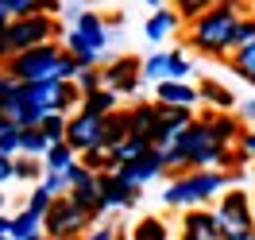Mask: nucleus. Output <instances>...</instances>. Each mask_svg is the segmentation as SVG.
Wrapping results in <instances>:
<instances>
[{
    "mask_svg": "<svg viewBox=\"0 0 255 240\" xmlns=\"http://www.w3.org/2000/svg\"><path fill=\"white\" fill-rule=\"evenodd\" d=\"M81 70H85V66H81V58L74 54V50H66V54H62V62H58V81H74Z\"/></svg>",
    "mask_w": 255,
    "mask_h": 240,
    "instance_id": "58836bf2",
    "label": "nucleus"
},
{
    "mask_svg": "<svg viewBox=\"0 0 255 240\" xmlns=\"http://www.w3.org/2000/svg\"><path fill=\"white\" fill-rule=\"evenodd\" d=\"M193 62L182 54V50H166V78L162 81H190Z\"/></svg>",
    "mask_w": 255,
    "mask_h": 240,
    "instance_id": "c756f323",
    "label": "nucleus"
},
{
    "mask_svg": "<svg viewBox=\"0 0 255 240\" xmlns=\"http://www.w3.org/2000/svg\"><path fill=\"white\" fill-rule=\"evenodd\" d=\"M8 23H12V12H8V8H4V0H0V31H4Z\"/></svg>",
    "mask_w": 255,
    "mask_h": 240,
    "instance_id": "09e8293b",
    "label": "nucleus"
},
{
    "mask_svg": "<svg viewBox=\"0 0 255 240\" xmlns=\"http://www.w3.org/2000/svg\"><path fill=\"white\" fill-rule=\"evenodd\" d=\"M151 136H128V140H120V144L112 147V159H116V167H124V163H135V159H143L147 151H151Z\"/></svg>",
    "mask_w": 255,
    "mask_h": 240,
    "instance_id": "4be33fe9",
    "label": "nucleus"
},
{
    "mask_svg": "<svg viewBox=\"0 0 255 240\" xmlns=\"http://www.w3.org/2000/svg\"><path fill=\"white\" fill-rule=\"evenodd\" d=\"M217 217H221V229H224V237L255 229L252 194H248V190H224V194H221V202H217Z\"/></svg>",
    "mask_w": 255,
    "mask_h": 240,
    "instance_id": "0eeeda50",
    "label": "nucleus"
},
{
    "mask_svg": "<svg viewBox=\"0 0 255 240\" xmlns=\"http://www.w3.org/2000/svg\"><path fill=\"white\" fill-rule=\"evenodd\" d=\"M66 175H70V198H74L93 221L105 217V209H101V175H93L89 167H81V159L74 163Z\"/></svg>",
    "mask_w": 255,
    "mask_h": 240,
    "instance_id": "9d476101",
    "label": "nucleus"
},
{
    "mask_svg": "<svg viewBox=\"0 0 255 240\" xmlns=\"http://www.w3.org/2000/svg\"><path fill=\"white\" fill-rule=\"evenodd\" d=\"M240 171H186V175H174L170 186L162 190V206H174V209H193V206H205L213 198H221L228 182H236Z\"/></svg>",
    "mask_w": 255,
    "mask_h": 240,
    "instance_id": "f03ea898",
    "label": "nucleus"
},
{
    "mask_svg": "<svg viewBox=\"0 0 255 240\" xmlns=\"http://www.w3.org/2000/svg\"><path fill=\"white\" fill-rule=\"evenodd\" d=\"M116 175L120 178H128L135 190H143L147 182H155L159 175H166V163H162V151H147L143 159H135V163H124V167H116Z\"/></svg>",
    "mask_w": 255,
    "mask_h": 240,
    "instance_id": "2eb2a0df",
    "label": "nucleus"
},
{
    "mask_svg": "<svg viewBox=\"0 0 255 240\" xmlns=\"http://www.w3.org/2000/svg\"><path fill=\"white\" fill-rule=\"evenodd\" d=\"M116 109H120V93H112V89H105V85L81 97V112H93V116H112Z\"/></svg>",
    "mask_w": 255,
    "mask_h": 240,
    "instance_id": "5701e85b",
    "label": "nucleus"
},
{
    "mask_svg": "<svg viewBox=\"0 0 255 240\" xmlns=\"http://www.w3.org/2000/svg\"><path fill=\"white\" fill-rule=\"evenodd\" d=\"M62 54H66V47L54 39V43H39V47L23 50V54L8 58V62H0V70H8L16 81H50V78H58Z\"/></svg>",
    "mask_w": 255,
    "mask_h": 240,
    "instance_id": "39448f33",
    "label": "nucleus"
},
{
    "mask_svg": "<svg viewBox=\"0 0 255 240\" xmlns=\"http://www.w3.org/2000/svg\"><path fill=\"white\" fill-rule=\"evenodd\" d=\"M128 112H131V132L135 136H151V144H155V128H159V120H162V105L159 101H135Z\"/></svg>",
    "mask_w": 255,
    "mask_h": 240,
    "instance_id": "f3484780",
    "label": "nucleus"
},
{
    "mask_svg": "<svg viewBox=\"0 0 255 240\" xmlns=\"http://www.w3.org/2000/svg\"><path fill=\"white\" fill-rule=\"evenodd\" d=\"M252 213H255V198H252Z\"/></svg>",
    "mask_w": 255,
    "mask_h": 240,
    "instance_id": "bf43d9fd",
    "label": "nucleus"
},
{
    "mask_svg": "<svg viewBox=\"0 0 255 240\" xmlns=\"http://www.w3.org/2000/svg\"><path fill=\"white\" fill-rule=\"evenodd\" d=\"M19 132L23 128H16V124H8V128L0 132V151L4 155H19Z\"/></svg>",
    "mask_w": 255,
    "mask_h": 240,
    "instance_id": "ea45409f",
    "label": "nucleus"
},
{
    "mask_svg": "<svg viewBox=\"0 0 255 240\" xmlns=\"http://www.w3.org/2000/svg\"><path fill=\"white\" fill-rule=\"evenodd\" d=\"M62 35H66V27L58 23V16L35 12V16L12 19V23L0 31V62H8V58H16L23 50L39 47V43H54V39H62Z\"/></svg>",
    "mask_w": 255,
    "mask_h": 240,
    "instance_id": "7ed1b4c3",
    "label": "nucleus"
},
{
    "mask_svg": "<svg viewBox=\"0 0 255 240\" xmlns=\"http://www.w3.org/2000/svg\"><path fill=\"white\" fill-rule=\"evenodd\" d=\"M182 237H193V240H224V229H221L217 209H205V206L186 209V217H182Z\"/></svg>",
    "mask_w": 255,
    "mask_h": 240,
    "instance_id": "ddd939ff",
    "label": "nucleus"
},
{
    "mask_svg": "<svg viewBox=\"0 0 255 240\" xmlns=\"http://www.w3.org/2000/svg\"><path fill=\"white\" fill-rule=\"evenodd\" d=\"M4 8L12 12V19H23V16L39 12V0H4Z\"/></svg>",
    "mask_w": 255,
    "mask_h": 240,
    "instance_id": "a19ab883",
    "label": "nucleus"
},
{
    "mask_svg": "<svg viewBox=\"0 0 255 240\" xmlns=\"http://www.w3.org/2000/svg\"><path fill=\"white\" fill-rule=\"evenodd\" d=\"M178 240H193V237H178Z\"/></svg>",
    "mask_w": 255,
    "mask_h": 240,
    "instance_id": "13d9d810",
    "label": "nucleus"
},
{
    "mask_svg": "<svg viewBox=\"0 0 255 240\" xmlns=\"http://www.w3.org/2000/svg\"><path fill=\"white\" fill-rule=\"evenodd\" d=\"M81 167H89L93 175H109V171H116V159L109 147H93V151H81Z\"/></svg>",
    "mask_w": 255,
    "mask_h": 240,
    "instance_id": "c85d7f7f",
    "label": "nucleus"
},
{
    "mask_svg": "<svg viewBox=\"0 0 255 240\" xmlns=\"http://www.w3.org/2000/svg\"><path fill=\"white\" fill-rule=\"evenodd\" d=\"M244 19L236 0H217L201 19H193L190 31H186V43L190 50L205 54V58H228L232 54V31Z\"/></svg>",
    "mask_w": 255,
    "mask_h": 240,
    "instance_id": "f257e3e1",
    "label": "nucleus"
},
{
    "mask_svg": "<svg viewBox=\"0 0 255 240\" xmlns=\"http://www.w3.org/2000/svg\"><path fill=\"white\" fill-rule=\"evenodd\" d=\"M66 144L74 151H93V147H105V116H93V112H70L66 120Z\"/></svg>",
    "mask_w": 255,
    "mask_h": 240,
    "instance_id": "1a4fd4ad",
    "label": "nucleus"
},
{
    "mask_svg": "<svg viewBox=\"0 0 255 240\" xmlns=\"http://www.w3.org/2000/svg\"><path fill=\"white\" fill-rule=\"evenodd\" d=\"M101 74H105V89H112V93H135L139 81H143V58H135V54L112 58L109 66H101Z\"/></svg>",
    "mask_w": 255,
    "mask_h": 240,
    "instance_id": "9b49d317",
    "label": "nucleus"
},
{
    "mask_svg": "<svg viewBox=\"0 0 255 240\" xmlns=\"http://www.w3.org/2000/svg\"><path fill=\"white\" fill-rule=\"evenodd\" d=\"M50 151V140L43 136V128H23L19 132V155H35V159H43Z\"/></svg>",
    "mask_w": 255,
    "mask_h": 240,
    "instance_id": "cd10ccee",
    "label": "nucleus"
},
{
    "mask_svg": "<svg viewBox=\"0 0 255 240\" xmlns=\"http://www.w3.org/2000/svg\"><path fill=\"white\" fill-rule=\"evenodd\" d=\"M0 213H4V194H0Z\"/></svg>",
    "mask_w": 255,
    "mask_h": 240,
    "instance_id": "5fc2aeb1",
    "label": "nucleus"
},
{
    "mask_svg": "<svg viewBox=\"0 0 255 240\" xmlns=\"http://www.w3.org/2000/svg\"><path fill=\"white\" fill-rule=\"evenodd\" d=\"M193 124V109H166L162 105V120L159 128H155V151H170V147H178V140H182V132Z\"/></svg>",
    "mask_w": 255,
    "mask_h": 240,
    "instance_id": "f8f14e48",
    "label": "nucleus"
},
{
    "mask_svg": "<svg viewBox=\"0 0 255 240\" xmlns=\"http://www.w3.org/2000/svg\"><path fill=\"white\" fill-rule=\"evenodd\" d=\"M236 116H240V120H255V97H252V101H240Z\"/></svg>",
    "mask_w": 255,
    "mask_h": 240,
    "instance_id": "a18cd8bd",
    "label": "nucleus"
},
{
    "mask_svg": "<svg viewBox=\"0 0 255 240\" xmlns=\"http://www.w3.org/2000/svg\"><path fill=\"white\" fill-rule=\"evenodd\" d=\"M224 240H255V229H248V233H232V237H224Z\"/></svg>",
    "mask_w": 255,
    "mask_h": 240,
    "instance_id": "8fccbe9b",
    "label": "nucleus"
},
{
    "mask_svg": "<svg viewBox=\"0 0 255 240\" xmlns=\"http://www.w3.org/2000/svg\"><path fill=\"white\" fill-rule=\"evenodd\" d=\"M131 136V112L128 109H116L112 116H105V147H116L120 140H128Z\"/></svg>",
    "mask_w": 255,
    "mask_h": 240,
    "instance_id": "b1692460",
    "label": "nucleus"
},
{
    "mask_svg": "<svg viewBox=\"0 0 255 240\" xmlns=\"http://www.w3.org/2000/svg\"><path fill=\"white\" fill-rule=\"evenodd\" d=\"M39 12L43 16H58L62 12V0H39Z\"/></svg>",
    "mask_w": 255,
    "mask_h": 240,
    "instance_id": "49530a36",
    "label": "nucleus"
},
{
    "mask_svg": "<svg viewBox=\"0 0 255 240\" xmlns=\"http://www.w3.org/2000/svg\"><path fill=\"white\" fill-rule=\"evenodd\" d=\"M151 101H159L166 109H197L201 93H197V85H190V81H155V97Z\"/></svg>",
    "mask_w": 255,
    "mask_h": 240,
    "instance_id": "dca6fc26",
    "label": "nucleus"
},
{
    "mask_svg": "<svg viewBox=\"0 0 255 240\" xmlns=\"http://www.w3.org/2000/svg\"><path fill=\"white\" fill-rule=\"evenodd\" d=\"M248 43H255V16H244L236 23V31H232V50L248 47Z\"/></svg>",
    "mask_w": 255,
    "mask_h": 240,
    "instance_id": "4c0bfd02",
    "label": "nucleus"
},
{
    "mask_svg": "<svg viewBox=\"0 0 255 240\" xmlns=\"http://www.w3.org/2000/svg\"><path fill=\"white\" fill-rule=\"evenodd\" d=\"M50 202H54V194H50L47 186H31V194H27V206H23V209H31V213H39V217H43V213L50 209Z\"/></svg>",
    "mask_w": 255,
    "mask_h": 240,
    "instance_id": "f704fd0d",
    "label": "nucleus"
},
{
    "mask_svg": "<svg viewBox=\"0 0 255 240\" xmlns=\"http://www.w3.org/2000/svg\"><path fill=\"white\" fill-rule=\"evenodd\" d=\"M81 240H112V229H105V225H97V229H89Z\"/></svg>",
    "mask_w": 255,
    "mask_h": 240,
    "instance_id": "de8ad7c7",
    "label": "nucleus"
},
{
    "mask_svg": "<svg viewBox=\"0 0 255 240\" xmlns=\"http://www.w3.org/2000/svg\"><path fill=\"white\" fill-rule=\"evenodd\" d=\"M16 89H19V81L12 78L8 70H0V101H8V97L16 93Z\"/></svg>",
    "mask_w": 255,
    "mask_h": 240,
    "instance_id": "c03bdc74",
    "label": "nucleus"
},
{
    "mask_svg": "<svg viewBox=\"0 0 255 240\" xmlns=\"http://www.w3.org/2000/svg\"><path fill=\"white\" fill-rule=\"evenodd\" d=\"M197 93H201V101H205L209 109H217V112H236V93H232L228 85H221L217 78H201Z\"/></svg>",
    "mask_w": 255,
    "mask_h": 240,
    "instance_id": "aec40b11",
    "label": "nucleus"
},
{
    "mask_svg": "<svg viewBox=\"0 0 255 240\" xmlns=\"http://www.w3.org/2000/svg\"><path fill=\"white\" fill-rule=\"evenodd\" d=\"M19 97H23V105L27 112L35 116V124H43L50 112H62V81L50 78V81H19Z\"/></svg>",
    "mask_w": 255,
    "mask_h": 240,
    "instance_id": "6e6552de",
    "label": "nucleus"
},
{
    "mask_svg": "<svg viewBox=\"0 0 255 240\" xmlns=\"http://www.w3.org/2000/svg\"><path fill=\"white\" fill-rule=\"evenodd\" d=\"M213 4H217V0H174V12H178V19L190 27L193 19H201L209 8H213Z\"/></svg>",
    "mask_w": 255,
    "mask_h": 240,
    "instance_id": "7c9ffc66",
    "label": "nucleus"
},
{
    "mask_svg": "<svg viewBox=\"0 0 255 240\" xmlns=\"http://www.w3.org/2000/svg\"><path fill=\"white\" fill-rule=\"evenodd\" d=\"M8 221H12V217H4V213H0V237L8 233Z\"/></svg>",
    "mask_w": 255,
    "mask_h": 240,
    "instance_id": "603ef678",
    "label": "nucleus"
},
{
    "mask_svg": "<svg viewBox=\"0 0 255 240\" xmlns=\"http://www.w3.org/2000/svg\"><path fill=\"white\" fill-rule=\"evenodd\" d=\"M78 159H81V155L62 140V144H50V151L43 155V167H47V171H62V175H66V171H70Z\"/></svg>",
    "mask_w": 255,
    "mask_h": 240,
    "instance_id": "a878e982",
    "label": "nucleus"
},
{
    "mask_svg": "<svg viewBox=\"0 0 255 240\" xmlns=\"http://www.w3.org/2000/svg\"><path fill=\"white\" fill-rule=\"evenodd\" d=\"M178 27H182V19H178L174 8H159V12H151V19L143 23V35L151 39V43H166Z\"/></svg>",
    "mask_w": 255,
    "mask_h": 240,
    "instance_id": "6ab92c4d",
    "label": "nucleus"
},
{
    "mask_svg": "<svg viewBox=\"0 0 255 240\" xmlns=\"http://www.w3.org/2000/svg\"><path fill=\"white\" fill-rule=\"evenodd\" d=\"M205 120H209L213 136H217L224 147H236L240 136L248 132V128H244V120H240V116H232V112H205Z\"/></svg>",
    "mask_w": 255,
    "mask_h": 240,
    "instance_id": "a211bd4d",
    "label": "nucleus"
},
{
    "mask_svg": "<svg viewBox=\"0 0 255 240\" xmlns=\"http://www.w3.org/2000/svg\"><path fill=\"white\" fill-rule=\"evenodd\" d=\"M228 70H232L236 78H244L248 85H255V43L232 50V54H228Z\"/></svg>",
    "mask_w": 255,
    "mask_h": 240,
    "instance_id": "393cba45",
    "label": "nucleus"
},
{
    "mask_svg": "<svg viewBox=\"0 0 255 240\" xmlns=\"http://www.w3.org/2000/svg\"><path fill=\"white\" fill-rule=\"evenodd\" d=\"M131 240H170V225L159 217H139L131 225Z\"/></svg>",
    "mask_w": 255,
    "mask_h": 240,
    "instance_id": "bb28decb",
    "label": "nucleus"
},
{
    "mask_svg": "<svg viewBox=\"0 0 255 240\" xmlns=\"http://www.w3.org/2000/svg\"><path fill=\"white\" fill-rule=\"evenodd\" d=\"M112 240H131V233H112Z\"/></svg>",
    "mask_w": 255,
    "mask_h": 240,
    "instance_id": "864d4df0",
    "label": "nucleus"
},
{
    "mask_svg": "<svg viewBox=\"0 0 255 240\" xmlns=\"http://www.w3.org/2000/svg\"><path fill=\"white\" fill-rule=\"evenodd\" d=\"M139 202V190L128 182V178H120L116 171H109V175H101V209L109 213V209H131Z\"/></svg>",
    "mask_w": 255,
    "mask_h": 240,
    "instance_id": "4468645a",
    "label": "nucleus"
},
{
    "mask_svg": "<svg viewBox=\"0 0 255 240\" xmlns=\"http://www.w3.org/2000/svg\"><path fill=\"white\" fill-rule=\"evenodd\" d=\"M43 175H47L43 159H35V155H16V178L19 182H39Z\"/></svg>",
    "mask_w": 255,
    "mask_h": 240,
    "instance_id": "2f4dec72",
    "label": "nucleus"
},
{
    "mask_svg": "<svg viewBox=\"0 0 255 240\" xmlns=\"http://www.w3.org/2000/svg\"><path fill=\"white\" fill-rule=\"evenodd\" d=\"M89 229H93V217H89V213H85V209L70 198V194L54 198V202H50V209L43 213V233H47V237L81 240Z\"/></svg>",
    "mask_w": 255,
    "mask_h": 240,
    "instance_id": "423d86ee",
    "label": "nucleus"
},
{
    "mask_svg": "<svg viewBox=\"0 0 255 240\" xmlns=\"http://www.w3.org/2000/svg\"><path fill=\"white\" fill-rule=\"evenodd\" d=\"M47 240H62V237H47Z\"/></svg>",
    "mask_w": 255,
    "mask_h": 240,
    "instance_id": "4d7b16f0",
    "label": "nucleus"
},
{
    "mask_svg": "<svg viewBox=\"0 0 255 240\" xmlns=\"http://www.w3.org/2000/svg\"><path fill=\"white\" fill-rule=\"evenodd\" d=\"M66 120H70L66 112H50L39 128H43V136H47L50 144H62V140H66Z\"/></svg>",
    "mask_w": 255,
    "mask_h": 240,
    "instance_id": "473e14b6",
    "label": "nucleus"
},
{
    "mask_svg": "<svg viewBox=\"0 0 255 240\" xmlns=\"http://www.w3.org/2000/svg\"><path fill=\"white\" fill-rule=\"evenodd\" d=\"M12 178H16V155L0 151V182H12Z\"/></svg>",
    "mask_w": 255,
    "mask_h": 240,
    "instance_id": "37998d69",
    "label": "nucleus"
},
{
    "mask_svg": "<svg viewBox=\"0 0 255 240\" xmlns=\"http://www.w3.org/2000/svg\"><path fill=\"white\" fill-rule=\"evenodd\" d=\"M166 78V50H155L143 58V81H162Z\"/></svg>",
    "mask_w": 255,
    "mask_h": 240,
    "instance_id": "72a5a7b5",
    "label": "nucleus"
},
{
    "mask_svg": "<svg viewBox=\"0 0 255 240\" xmlns=\"http://www.w3.org/2000/svg\"><path fill=\"white\" fill-rule=\"evenodd\" d=\"M39 186H47L54 198H62V194H70V175H62V171H47V175L39 178Z\"/></svg>",
    "mask_w": 255,
    "mask_h": 240,
    "instance_id": "e433bc0d",
    "label": "nucleus"
},
{
    "mask_svg": "<svg viewBox=\"0 0 255 240\" xmlns=\"http://www.w3.org/2000/svg\"><path fill=\"white\" fill-rule=\"evenodd\" d=\"M0 240H12V237H8V233H4V237H0Z\"/></svg>",
    "mask_w": 255,
    "mask_h": 240,
    "instance_id": "6e6d98bb",
    "label": "nucleus"
},
{
    "mask_svg": "<svg viewBox=\"0 0 255 240\" xmlns=\"http://www.w3.org/2000/svg\"><path fill=\"white\" fill-rule=\"evenodd\" d=\"M8 237H12V240H39V237H47V233H43V217L31 213V209L16 213V217L8 221Z\"/></svg>",
    "mask_w": 255,
    "mask_h": 240,
    "instance_id": "412c9836",
    "label": "nucleus"
},
{
    "mask_svg": "<svg viewBox=\"0 0 255 240\" xmlns=\"http://www.w3.org/2000/svg\"><path fill=\"white\" fill-rule=\"evenodd\" d=\"M112 23L101 12H78L74 16V27L62 35V47L66 50H74L81 58V66H101V54H105V47H109V31Z\"/></svg>",
    "mask_w": 255,
    "mask_h": 240,
    "instance_id": "20e7f679",
    "label": "nucleus"
},
{
    "mask_svg": "<svg viewBox=\"0 0 255 240\" xmlns=\"http://www.w3.org/2000/svg\"><path fill=\"white\" fill-rule=\"evenodd\" d=\"M74 81H78L81 93H93V89H101V85H105V74H101V66H85Z\"/></svg>",
    "mask_w": 255,
    "mask_h": 240,
    "instance_id": "c9c22d12",
    "label": "nucleus"
},
{
    "mask_svg": "<svg viewBox=\"0 0 255 240\" xmlns=\"http://www.w3.org/2000/svg\"><path fill=\"white\" fill-rule=\"evenodd\" d=\"M240 163H244V167H248V163H255V128H248L244 132V136H240Z\"/></svg>",
    "mask_w": 255,
    "mask_h": 240,
    "instance_id": "79ce46f5",
    "label": "nucleus"
},
{
    "mask_svg": "<svg viewBox=\"0 0 255 240\" xmlns=\"http://www.w3.org/2000/svg\"><path fill=\"white\" fill-rule=\"evenodd\" d=\"M147 8H151V12H159V8H166V0H143Z\"/></svg>",
    "mask_w": 255,
    "mask_h": 240,
    "instance_id": "3c124183",
    "label": "nucleus"
}]
</instances>
